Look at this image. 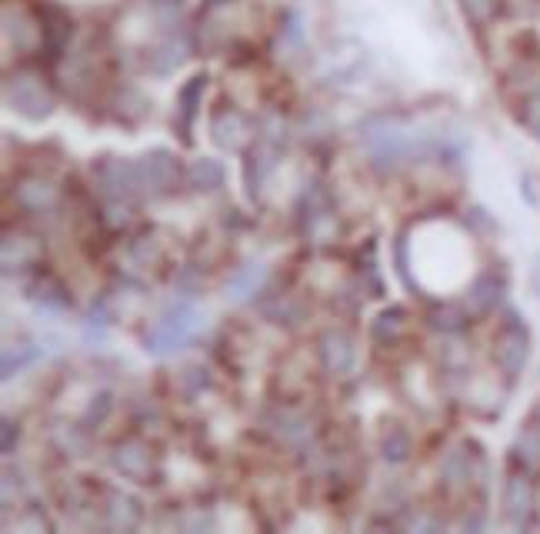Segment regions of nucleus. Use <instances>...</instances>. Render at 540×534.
Masks as SVG:
<instances>
[{
  "mask_svg": "<svg viewBox=\"0 0 540 534\" xmlns=\"http://www.w3.org/2000/svg\"><path fill=\"white\" fill-rule=\"evenodd\" d=\"M137 184L140 191H167L174 184V161L167 154H154V157H144L137 161Z\"/></svg>",
  "mask_w": 540,
  "mask_h": 534,
  "instance_id": "3",
  "label": "nucleus"
},
{
  "mask_svg": "<svg viewBox=\"0 0 540 534\" xmlns=\"http://www.w3.org/2000/svg\"><path fill=\"white\" fill-rule=\"evenodd\" d=\"M194 321H197V314L190 311V304H180V308H174L164 321L157 324L154 331H150V338H147L150 351H157V354L174 351L177 344L190 334V328H194Z\"/></svg>",
  "mask_w": 540,
  "mask_h": 534,
  "instance_id": "2",
  "label": "nucleus"
},
{
  "mask_svg": "<svg viewBox=\"0 0 540 534\" xmlns=\"http://www.w3.org/2000/svg\"><path fill=\"white\" fill-rule=\"evenodd\" d=\"M260 278H264V271H260V267H250V271L240 274V278L234 281V298H247V294L257 288Z\"/></svg>",
  "mask_w": 540,
  "mask_h": 534,
  "instance_id": "9",
  "label": "nucleus"
},
{
  "mask_svg": "<svg viewBox=\"0 0 540 534\" xmlns=\"http://www.w3.org/2000/svg\"><path fill=\"white\" fill-rule=\"evenodd\" d=\"M187 181L194 187H220V181H224V171H220L217 161H197L187 171Z\"/></svg>",
  "mask_w": 540,
  "mask_h": 534,
  "instance_id": "6",
  "label": "nucleus"
},
{
  "mask_svg": "<svg viewBox=\"0 0 540 534\" xmlns=\"http://www.w3.org/2000/svg\"><path fill=\"white\" fill-rule=\"evenodd\" d=\"M77 4H100V0H77Z\"/></svg>",
  "mask_w": 540,
  "mask_h": 534,
  "instance_id": "11",
  "label": "nucleus"
},
{
  "mask_svg": "<svg viewBox=\"0 0 540 534\" xmlns=\"http://www.w3.org/2000/svg\"><path fill=\"white\" fill-rule=\"evenodd\" d=\"M114 468L124 474V478H147L150 454L140 448L137 441H127V444H120L117 454H114Z\"/></svg>",
  "mask_w": 540,
  "mask_h": 534,
  "instance_id": "4",
  "label": "nucleus"
},
{
  "mask_svg": "<svg viewBox=\"0 0 540 534\" xmlns=\"http://www.w3.org/2000/svg\"><path fill=\"white\" fill-rule=\"evenodd\" d=\"M384 458L387 461H407L410 458V434L400 428H390L384 438Z\"/></svg>",
  "mask_w": 540,
  "mask_h": 534,
  "instance_id": "7",
  "label": "nucleus"
},
{
  "mask_svg": "<svg viewBox=\"0 0 540 534\" xmlns=\"http://www.w3.org/2000/svg\"><path fill=\"white\" fill-rule=\"evenodd\" d=\"M114 508H110V518H114V524H137V518H140V511H137V504L130 501V498H124V494H114Z\"/></svg>",
  "mask_w": 540,
  "mask_h": 534,
  "instance_id": "8",
  "label": "nucleus"
},
{
  "mask_svg": "<svg viewBox=\"0 0 540 534\" xmlns=\"http://www.w3.org/2000/svg\"><path fill=\"white\" fill-rule=\"evenodd\" d=\"M384 331H390V338L404 331V321H400V311H387V314H380L377 324H374V338H380V334H384Z\"/></svg>",
  "mask_w": 540,
  "mask_h": 534,
  "instance_id": "10",
  "label": "nucleus"
},
{
  "mask_svg": "<svg viewBox=\"0 0 540 534\" xmlns=\"http://www.w3.org/2000/svg\"><path fill=\"white\" fill-rule=\"evenodd\" d=\"M320 358L330 371L344 374L354 368V344H350L344 334H327L324 338V348H320Z\"/></svg>",
  "mask_w": 540,
  "mask_h": 534,
  "instance_id": "5",
  "label": "nucleus"
},
{
  "mask_svg": "<svg viewBox=\"0 0 540 534\" xmlns=\"http://www.w3.org/2000/svg\"><path fill=\"white\" fill-rule=\"evenodd\" d=\"M7 101L14 104V111H20L30 121H40V117L50 114V94L44 91V84L34 81V77H14V81L7 84Z\"/></svg>",
  "mask_w": 540,
  "mask_h": 534,
  "instance_id": "1",
  "label": "nucleus"
}]
</instances>
